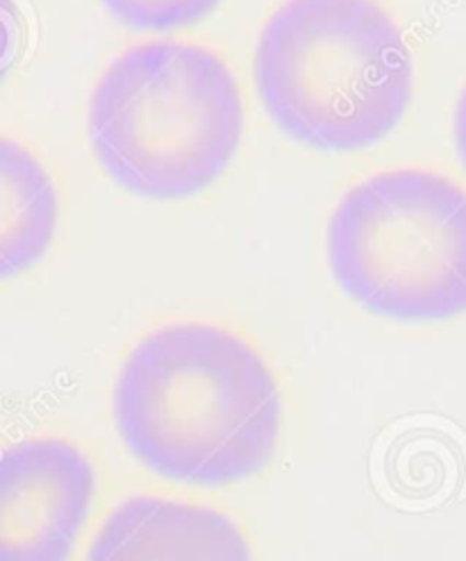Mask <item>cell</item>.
Masks as SVG:
<instances>
[{
  "mask_svg": "<svg viewBox=\"0 0 466 561\" xmlns=\"http://www.w3.org/2000/svg\"><path fill=\"white\" fill-rule=\"evenodd\" d=\"M112 410L123 446L162 480L228 486L258 476L283 430V393L262 353L203 321L148 332L123 359Z\"/></svg>",
  "mask_w": 466,
  "mask_h": 561,
  "instance_id": "1",
  "label": "cell"
},
{
  "mask_svg": "<svg viewBox=\"0 0 466 561\" xmlns=\"http://www.w3.org/2000/svg\"><path fill=\"white\" fill-rule=\"evenodd\" d=\"M253 73L275 126L332 152L383 141L414 93L410 46L378 0H283L258 37Z\"/></svg>",
  "mask_w": 466,
  "mask_h": 561,
  "instance_id": "2",
  "label": "cell"
},
{
  "mask_svg": "<svg viewBox=\"0 0 466 561\" xmlns=\"http://www.w3.org/2000/svg\"><path fill=\"white\" fill-rule=\"evenodd\" d=\"M87 135L99 164L139 198H192L232 164L243 96L209 46L146 42L110 61L89 99Z\"/></svg>",
  "mask_w": 466,
  "mask_h": 561,
  "instance_id": "3",
  "label": "cell"
},
{
  "mask_svg": "<svg viewBox=\"0 0 466 561\" xmlns=\"http://www.w3.org/2000/svg\"><path fill=\"white\" fill-rule=\"evenodd\" d=\"M337 287L391 321L466 311V190L430 169H389L337 203L326 232Z\"/></svg>",
  "mask_w": 466,
  "mask_h": 561,
  "instance_id": "4",
  "label": "cell"
},
{
  "mask_svg": "<svg viewBox=\"0 0 466 561\" xmlns=\"http://www.w3.org/2000/svg\"><path fill=\"white\" fill-rule=\"evenodd\" d=\"M96 501V471L65 436L0 448V561H69Z\"/></svg>",
  "mask_w": 466,
  "mask_h": 561,
  "instance_id": "5",
  "label": "cell"
},
{
  "mask_svg": "<svg viewBox=\"0 0 466 561\" xmlns=\"http://www.w3.org/2000/svg\"><path fill=\"white\" fill-rule=\"evenodd\" d=\"M84 561H253V552L224 512L137 493L107 514Z\"/></svg>",
  "mask_w": 466,
  "mask_h": 561,
  "instance_id": "6",
  "label": "cell"
},
{
  "mask_svg": "<svg viewBox=\"0 0 466 561\" xmlns=\"http://www.w3.org/2000/svg\"><path fill=\"white\" fill-rule=\"evenodd\" d=\"M59 228L57 184L37 154L0 135V283L35 268Z\"/></svg>",
  "mask_w": 466,
  "mask_h": 561,
  "instance_id": "7",
  "label": "cell"
},
{
  "mask_svg": "<svg viewBox=\"0 0 466 561\" xmlns=\"http://www.w3.org/2000/svg\"><path fill=\"white\" fill-rule=\"evenodd\" d=\"M224 0H101V5L137 33H173L201 23Z\"/></svg>",
  "mask_w": 466,
  "mask_h": 561,
  "instance_id": "8",
  "label": "cell"
},
{
  "mask_svg": "<svg viewBox=\"0 0 466 561\" xmlns=\"http://www.w3.org/2000/svg\"><path fill=\"white\" fill-rule=\"evenodd\" d=\"M23 12L19 0H0V84L8 80L23 48Z\"/></svg>",
  "mask_w": 466,
  "mask_h": 561,
  "instance_id": "9",
  "label": "cell"
},
{
  "mask_svg": "<svg viewBox=\"0 0 466 561\" xmlns=\"http://www.w3.org/2000/svg\"><path fill=\"white\" fill-rule=\"evenodd\" d=\"M453 135H455V148L459 160L466 169V84L459 93L457 105H455V116H453Z\"/></svg>",
  "mask_w": 466,
  "mask_h": 561,
  "instance_id": "10",
  "label": "cell"
}]
</instances>
